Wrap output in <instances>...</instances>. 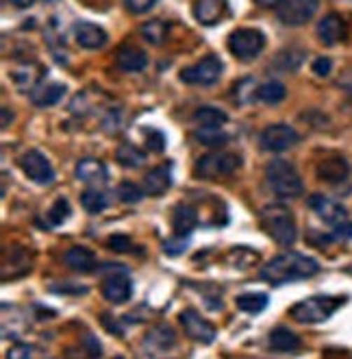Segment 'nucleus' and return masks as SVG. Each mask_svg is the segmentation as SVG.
I'll list each match as a JSON object with an SVG mask.
<instances>
[{
	"mask_svg": "<svg viewBox=\"0 0 352 359\" xmlns=\"http://www.w3.org/2000/svg\"><path fill=\"white\" fill-rule=\"evenodd\" d=\"M64 262L76 272H92L96 268V255L85 246H72L64 255Z\"/></svg>",
	"mask_w": 352,
	"mask_h": 359,
	"instance_id": "nucleus-23",
	"label": "nucleus"
},
{
	"mask_svg": "<svg viewBox=\"0 0 352 359\" xmlns=\"http://www.w3.org/2000/svg\"><path fill=\"white\" fill-rule=\"evenodd\" d=\"M76 179L83 183H90V185L107 183V179H109L107 165L98 159H83L76 163Z\"/></svg>",
	"mask_w": 352,
	"mask_h": 359,
	"instance_id": "nucleus-19",
	"label": "nucleus"
},
{
	"mask_svg": "<svg viewBox=\"0 0 352 359\" xmlns=\"http://www.w3.org/2000/svg\"><path fill=\"white\" fill-rule=\"evenodd\" d=\"M222 74V61L216 55L204 57L198 61L196 66L185 68L181 72V81L188 83V86H213Z\"/></svg>",
	"mask_w": 352,
	"mask_h": 359,
	"instance_id": "nucleus-9",
	"label": "nucleus"
},
{
	"mask_svg": "<svg viewBox=\"0 0 352 359\" xmlns=\"http://www.w3.org/2000/svg\"><path fill=\"white\" fill-rule=\"evenodd\" d=\"M229 48L237 59L251 61L265 48V35L259 29H237L229 35Z\"/></svg>",
	"mask_w": 352,
	"mask_h": 359,
	"instance_id": "nucleus-6",
	"label": "nucleus"
},
{
	"mask_svg": "<svg viewBox=\"0 0 352 359\" xmlns=\"http://www.w3.org/2000/svg\"><path fill=\"white\" fill-rule=\"evenodd\" d=\"M178 320H181L185 333H188L192 340H196L200 344H211L216 340V327L209 320H204L196 309H185L178 316Z\"/></svg>",
	"mask_w": 352,
	"mask_h": 359,
	"instance_id": "nucleus-12",
	"label": "nucleus"
},
{
	"mask_svg": "<svg viewBox=\"0 0 352 359\" xmlns=\"http://www.w3.org/2000/svg\"><path fill=\"white\" fill-rule=\"evenodd\" d=\"M185 248H188V238L185 236H176L163 244V250H168V255H181Z\"/></svg>",
	"mask_w": 352,
	"mask_h": 359,
	"instance_id": "nucleus-38",
	"label": "nucleus"
},
{
	"mask_svg": "<svg viewBox=\"0 0 352 359\" xmlns=\"http://www.w3.org/2000/svg\"><path fill=\"white\" fill-rule=\"evenodd\" d=\"M265 183H267V187L272 189L274 196L287 198V201L298 198L304 192L302 179L296 172V168L289 161H283V159H274V161L267 163V168H265Z\"/></svg>",
	"mask_w": 352,
	"mask_h": 359,
	"instance_id": "nucleus-2",
	"label": "nucleus"
},
{
	"mask_svg": "<svg viewBox=\"0 0 352 359\" xmlns=\"http://www.w3.org/2000/svg\"><path fill=\"white\" fill-rule=\"evenodd\" d=\"M302 59H304V53L302 50H296V48H285L283 53L276 55L274 59V66L283 72H289V70H298L302 66Z\"/></svg>",
	"mask_w": 352,
	"mask_h": 359,
	"instance_id": "nucleus-30",
	"label": "nucleus"
},
{
	"mask_svg": "<svg viewBox=\"0 0 352 359\" xmlns=\"http://www.w3.org/2000/svg\"><path fill=\"white\" fill-rule=\"evenodd\" d=\"M330 70H333V61H330L328 57H318V59L314 61V72H316L318 76H328Z\"/></svg>",
	"mask_w": 352,
	"mask_h": 359,
	"instance_id": "nucleus-41",
	"label": "nucleus"
},
{
	"mask_svg": "<svg viewBox=\"0 0 352 359\" xmlns=\"http://www.w3.org/2000/svg\"><path fill=\"white\" fill-rule=\"evenodd\" d=\"M224 11H226V0H196L194 3V15L204 27L218 25Z\"/></svg>",
	"mask_w": 352,
	"mask_h": 359,
	"instance_id": "nucleus-18",
	"label": "nucleus"
},
{
	"mask_svg": "<svg viewBox=\"0 0 352 359\" xmlns=\"http://www.w3.org/2000/svg\"><path fill=\"white\" fill-rule=\"evenodd\" d=\"M66 96V86L64 83H44L33 92V102L37 107H52L61 98Z\"/></svg>",
	"mask_w": 352,
	"mask_h": 359,
	"instance_id": "nucleus-24",
	"label": "nucleus"
},
{
	"mask_svg": "<svg viewBox=\"0 0 352 359\" xmlns=\"http://www.w3.org/2000/svg\"><path fill=\"white\" fill-rule=\"evenodd\" d=\"M261 224L265 233L272 240H276L281 246H292L296 242V224L294 218L289 214V209L283 205H267L261 209Z\"/></svg>",
	"mask_w": 352,
	"mask_h": 359,
	"instance_id": "nucleus-3",
	"label": "nucleus"
},
{
	"mask_svg": "<svg viewBox=\"0 0 352 359\" xmlns=\"http://www.w3.org/2000/svg\"><path fill=\"white\" fill-rule=\"evenodd\" d=\"M241 165V157L237 153H209L196 163V175L202 179H224L235 175Z\"/></svg>",
	"mask_w": 352,
	"mask_h": 359,
	"instance_id": "nucleus-5",
	"label": "nucleus"
},
{
	"mask_svg": "<svg viewBox=\"0 0 352 359\" xmlns=\"http://www.w3.org/2000/svg\"><path fill=\"white\" fill-rule=\"evenodd\" d=\"M20 168H22V172L37 185H48L55 181V170H52L50 161L39 151L24 153L20 157Z\"/></svg>",
	"mask_w": 352,
	"mask_h": 359,
	"instance_id": "nucleus-10",
	"label": "nucleus"
},
{
	"mask_svg": "<svg viewBox=\"0 0 352 359\" xmlns=\"http://www.w3.org/2000/svg\"><path fill=\"white\" fill-rule=\"evenodd\" d=\"M107 246H109L111 250H115V252H129V250H133L131 238H129V236H122V233L111 236L109 242H107Z\"/></svg>",
	"mask_w": 352,
	"mask_h": 359,
	"instance_id": "nucleus-36",
	"label": "nucleus"
},
{
	"mask_svg": "<svg viewBox=\"0 0 352 359\" xmlns=\"http://www.w3.org/2000/svg\"><path fill=\"white\" fill-rule=\"evenodd\" d=\"M270 346L274 351H283V353L298 351L300 348V337L294 331H289L287 327H276L270 333Z\"/></svg>",
	"mask_w": 352,
	"mask_h": 359,
	"instance_id": "nucleus-25",
	"label": "nucleus"
},
{
	"mask_svg": "<svg viewBox=\"0 0 352 359\" xmlns=\"http://www.w3.org/2000/svg\"><path fill=\"white\" fill-rule=\"evenodd\" d=\"M118 198H120L122 203H129V205L139 203V201L143 198V189H141L139 185L131 183V181H122L120 187H118Z\"/></svg>",
	"mask_w": 352,
	"mask_h": 359,
	"instance_id": "nucleus-35",
	"label": "nucleus"
},
{
	"mask_svg": "<svg viewBox=\"0 0 352 359\" xmlns=\"http://www.w3.org/2000/svg\"><path fill=\"white\" fill-rule=\"evenodd\" d=\"M309 207H311L314 214L324 220V222H330V224H337L342 220L348 218V211L342 203L328 198L324 194H314L311 198H309Z\"/></svg>",
	"mask_w": 352,
	"mask_h": 359,
	"instance_id": "nucleus-14",
	"label": "nucleus"
},
{
	"mask_svg": "<svg viewBox=\"0 0 352 359\" xmlns=\"http://www.w3.org/2000/svg\"><path fill=\"white\" fill-rule=\"evenodd\" d=\"M9 120H13V114H9V109H3V129H7Z\"/></svg>",
	"mask_w": 352,
	"mask_h": 359,
	"instance_id": "nucleus-48",
	"label": "nucleus"
},
{
	"mask_svg": "<svg viewBox=\"0 0 352 359\" xmlns=\"http://www.w3.org/2000/svg\"><path fill=\"white\" fill-rule=\"evenodd\" d=\"M139 31H141V37L150 41V44H161L165 35H168V27H165V22H161V20H150V22L141 25Z\"/></svg>",
	"mask_w": 352,
	"mask_h": 359,
	"instance_id": "nucleus-32",
	"label": "nucleus"
},
{
	"mask_svg": "<svg viewBox=\"0 0 352 359\" xmlns=\"http://www.w3.org/2000/svg\"><path fill=\"white\" fill-rule=\"evenodd\" d=\"M115 159L122 163V165H127V168H137L141 165L143 161H146V153H141L137 146L129 144V142H124L118 146V151H115Z\"/></svg>",
	"mask_w": 352,
	"mask_h": 359,
	"instance_id": "nucleus-29",
	"label": "nucleus"
},
{
	"mask_svg": "<svg viewBox=\"0 0 352 359\" xmlns=\"http://www.w3.org/2000/svg\"><path fill=\"white\" fill-rule=\"evenodd\" d=\"M320 266L316 259L304 257L300 252H285V255L274 257L272 262H267L261 268V279L265 283L272 285H283V283H292V281H302L318 274Z\"/></svg>",
	"mask_w": 352,
	"mask_h": 359,
	"instance_id": "nucleus-1",
	"label": "nucleus"
},
{
	"mask_svg": "<svg viewBox=\"0 0 352 359\" xmlns=\"http://www.w3.org/2000/svg\"><path fill=\"white\" fill-rule=\"evenodd\" d=\"M194 120L202 126H222V124H226L229 118H226L224 111H220L216 107H202L194 114Z\"/></svg>",
	"mask_w": 352,
	"mask_h": 359,
	"instance_id": "nucleus-33",
	"label": "nucleus"
},
{
	"mask_svg": "<svg viewBox=\"0 0 352 359\" xmlns=\"http://www.w3.org/2000/svg\"><path fill=\"white\" fill-rule=\"evenodd\" d=\"M80 205L83 209L87 211V214H100V211H105L109 207V198L107 194L102 192L98 187H90L85 192L80 194Z\"/></svg>",
	"mask_w": 352,
	"mask_h": 359,
	"instance_id": "nucleus-27",
	"label": "nucleus"
},
{
	"mask_svg": "<svg viewBox=\"0 0 352 359\" xmlns=\"http://www.w3.org/2000/svg\"><path fill=\"white\" fill-rule=\"evenodd\" d=\"M255 3H257L259 7H267V9H270V7H279V5L283 3V0H255Z\"/></svg>",
	"mask_w": 352,
	"mask_h": 359,
	"instance_id": "nucleus-46",
	"label": "nucleus"
},
{
	"mask_svg": "<svg viewBox=\"0 0 352 359\" xmlns=\"http://www.w3.org/2000/svg\"><path fill=\"white\" fill-rule=\"evenodd\" d=\"M70 214H72L70 203L66 198H59V201H55V205L48 211V222L52 226H59V224H64L70 218Z\"/></svg>",
	"mask_w": 352,
	"mask_h": 359,
	"instance_id": "nucleus-34",
	"label": "nucleus"
},
{
	"mask_svg": "<svg viewBox=\"0 0 352 359\" xmlns=\"http://www.w3.org/2000/svg\"><path fill=\"white\" fill-rule=\"evenodd\" d=\"M333 240H339V242H348V240H352V222H350V220H342V222H337V224H335Z\"/></svg>",
	"mask_w": 352,
	"mask_h": 359,
	"instance_id": "nucleus-40",
	"label": "nucleus"
},
{
	"mask_svg": "<svg viewBox=\"0 0 352 359\" xmlns=\"http://www.w3.org/2000/svg\"><path fill=\"white\" fill-rule=\"evenodd\" d=\"M157 0H124V7L131 13H146L155 7Z\"/></svg>",
	"mask_w": 352,
	"mask_h": 359,
	"instance_id": "nucleus-37",
	"label": "nucleus"
},
{
	"mask_svg": "<svg viewBox=\"0 0 352 359\" xmlns=\"http://www.w3.org/2000/svg\"><path fill=\"white\" fill-rule=\"evenodd\" d=\"M172 185V175H170V165L163 163V165H157L155 170H150L146 177H143V189H146V194L150 196H161L170 189Z\"/></svg>",
	"mask_w": 352,
	"mask_h": 359,
	"instance_id": "nucleus-20",
	"label": "nucleus"
},
{
	"mask_svg": "<svg viewBox=\"0 0 352 359\" xmlns=\"http://www.w3.org/2000/svg\"><path fill=\"white\" fill-rule=\"evenodd\" d=\"M52 292L55 294H87V287L72 285V283H59V285H52Z\"/></svg>",
	"mask_w": 352,
	"mask_h": 359,
	"instance_id": "nucleus-42",
	"label": "nucleus"
},
{
	"mask_svg": "<svg viewBox=\"0 0 352 359\" xmlns=\"http://www.w3.org/2000/svg\"><path fill=\"white\" fill-rule=\"evenodd\" d=\"M31 355V348H13V351H9V357H29Z\"/></svg>",
	"mask_w": 352,
	"mask_h": 359,
	"instance_id": "nucleus-47",
	"label": "nucleus"
},
{
	"mask_svg": "<svg viewBox=\"0 0 352 359\" xmlns=\"http://www.w3.org/2000/svg\"><path fill=\"white\" fill-rule=\"evenodd\" d=\"M115 63L122 72H141L148 66V55L135 46H122L115 55Z\"/></svg>",
	"mask_w": 352,
	"mask_h": 359,
	"instance_id": "nucleus-17",
	"label": "nucleus"
},
{
	"mask_svg": "<svg viewBox=\"0 0 352 359\" xmlns=\"http://www.w3.org/2000/svg\"><path fill=\"white\" fill-rule=\"evenodd\" d=\"M285 96H287V90L279 81H267L257 88V100L265 104H279L281 100H285Z\"/></svg>",
	"mask_w": 352,
	"mask_h": 359,
	"instance_id": "nucleus-28",
	"label": "nucleus"
},
{
	"mask_svg": "<svg viewBox=\"0 0 352 359\" xmlns=\"http://www.w3.org/2000/svg\"><path fill=\"white\" fill-rule=\"evenodd\" d=\"M300 135L287 124H272L261 133V149L270 153H283L287 149L296 146Z\"/></svg>",
	"mask_w": 352,
	"mask_h": 359,
	"instance_id": "nucleus-11",
	"label": "nucleus"
},
{
	"mask_svg": "<svg viewBox=\"0 0 352 359\" xmlns=\"http://www.w3.org/2000/svg\"><path fill=\"white\" fill-rule=\"evenodd\" d=\"M318 37L322 44L333 46L337 41H342L346 37V22L337 15V13H328L320 20L318 25Z\"/></svg>",
	"mask_w": 352,
	"mask_h": 359,
	"instance_id": "nucleus-16",
	"label": "nucleus"
},
{
	"mask_svg": "<svg viewBox=\"0 0 352 359\" xmlns=\"http://www.w3.org/2000/svg\"><path fill=\"white\" fill-rule=\"evenodd\" d=\"M102 323H105V327H107L109 333H113V335H124V329L120 327V323H118V320H111V316H109V313L102 316Z\"/></svg>",
	"mask_w": 352,
	"mask_h": 359,
	"instance_id": "nucleus-43",
	"label": "nucleus"
},
{
	"mask_svg": "<svg viewBox=\"0 0 352 359\" xmlns=\"http://www.w3.org/2000/svg\"><path fill=\"white\" fill-rule=\"evenodd\" d=\"M174 344H176V333L168 325L153 327L141 340V346L146 355H161L165 351H170Z\"/></svg>",
	"mask_w": 352,
	"mask_h": 359,
	"instance_id": "nucleus-13",
	"label": "nucleus"
},
{
	"mask_svg": "<svg viewBox=\"0 0 352 359\" xmlns=\"http://www.w3.org/2000/svg\"><path fill=\"white\" fill-rule=\"evenodd\" d=\"M74 37L76 41L83 46V48H87V50H96V48H102L107 44V31L94 25V22H78L74 27Z\"/></svg>",
	"mask_w": 352,
	"mask_h": 359,
	"instance_id": "nucleus-15",
	"label": "nucleus"
},
{
	"mask_svg": "<svg viewBox=\"0 0 352 359\" xmlns=\"http://www.w3.org/2000/svg\"><path fill=\"white\" fill-rule=\"evenodd\" d=\"M346 303L344 297H311L304 299L300 303H296L289 313L296 323L302 325H316V323H324L333 316L342 305Z\"/></svg>",
	"mask_w": 352,
	"mask_h": 359,
	"instance_id": "nucleus-4",
	"label": "nucleus"
},
{
	"mask_svg": "<svg viewBox=\"0 0 352 359\" xmlns=\"http://www.w3.org/2000/svg\"><path fill=\"white\" fill-rule=\"evenodd\" d=\"M85 342H87V344H85V348L90 351V355H92V357H98V355L102 353V348H100V342L96 340L94 335H87V337H85Z\"/></svg>",
	"mask_w": 352,
	"mask_h": 359,
	"instance_id": "nucleus-44",
	"label": "nucleus"
},
{
	"mask_svg": "<svg viewBox=\"0 0 352 359\" xmlns=\"http://www.w3.org/2000/svg\"><path fill=\"white\" fill-rule=\"evenodd\" d=\"M350 175V168L348 161L344 157H328L318 165V177L326 183H342L346 181Z\"/></svg>",
	"mask_w": 352,
	"mask_h": 359,
	"instance_id": "nucleus-22",
	"label": "nucleus"
},
{
	"mask_svg": "<svg viewBox=\"0 0 352 359\" xmlns=\"http://www.w3.org/2000/svg\"><path fill=\"white\" fill-rule=\"evenodd\" d=\"M267 303H270V299L263 292H246L235 299L237 309H241L244 313H261L267 307Z\"/></svg>",
	"mask_w": 352,
	"mask_h": 359,
	"instance_id": "nucleus-26",
	"label": "nucleus"
},
{
	"mask_svg": "<svg viewBox=\"0 0 352 359\" xmlns=\"http://www.w3.org/2000/svg\"><path fill=\"white\" fill-rule=\"evenodd\" d=\"M100 292H102V297H105L113 305L127 303L131 299V294H133V281L129 277V272L124 270L122 266H115V270L102 279Z\"/></svg>",
	"mask_w": 352,
	"mask_h": 359,
	"instance_id": "nucleus-7",
	"label": "nucleus"
},
{
	"mask_svg": "<svg viewBox=\"0 0 352 359\" xmlns=\"http://www.w3.org/2000/svg\"><path fill=\"white\" fill-rule=\"evenodd\" d=\"M146 146H148L150 153H161L165 149V135L161 131H148Z\"/></svg>",
	"mask_w": 352,
	"mask_h": 359,
	"instance_id": "nucleus-39",
	"label": "nucleus"
},
{
	"mask_svg": "<svg viewBox=\"0 0 352 359\" xmlns=\"http://www.w3.org/2000/svg\"><path fill=\"white\" fill-rule=\"evenodd\" d=\"M9 3L13 5V7H17V9H29L35 0H9Z\"/></svg>",
	"mask_w": 352,
	"mask_h": 359,
	"instance_id": "nucleus-45",
	"label": "nucleus"
},
{
	"mask_svg": "<svg viewBox=\"0 0 352 359\" xmlns=\"http://www.w3.org/2000/svg\"><path fill=\"white\" fill-rule=\"evenodd\" d=\"M194 135L204 146H222L229 142V135L220 131V126H202V129H198Z\"/></svg>",
	"mask_w": 352,
	"mask_h": 359,
	"instance_id": "nucleus-31",
	"label": "nucleus"
},
{
	"mask_svg": "<svg viewBox=\"0 0 352 359\" xmlns=\"http://www.w3.org/2000/svg\"><path fill=\"white\" fill-rule=\"evenodd\" d=\"M46 3H52V0H46Z\"/></svg>",
	"mask_w": 352,
	"mask_h": 359,
	"instance_id": "nucleus-49",
	"label": "nucleus"
},
{
	"mask_svg": "<svg viewBox=\"0 0 352 359\" xmlns=\"http://www.w3.org/2000/svg\"><path fill=\"white\" fill-rule=\"evenodd\" d=\"M320 7V0H283L279 5V20L287 27H300L307 25L316 15Z\"/></svg>",
	"mask_w": 352,
	"mask_h": 359,
	"instance_id": "nucleus-8",
	"label": "nucleus"
},
{
	"mask_svg": "<svg viewBox=\"0 0 352 359\" xmlns=\"http://www.w3.org/2000/svg\"><path fill=\"white\" fill-rule=\"evenodd\" d=\"M198 224V214L192 205H176L172 209V229L174 236H185L188 238Z\"/></svg>",
	"mask_w": 352,
	"mask_h": 359,
	"instance_id": "nucleus-21",
	"label": "nucleus"
}]
</instances>
